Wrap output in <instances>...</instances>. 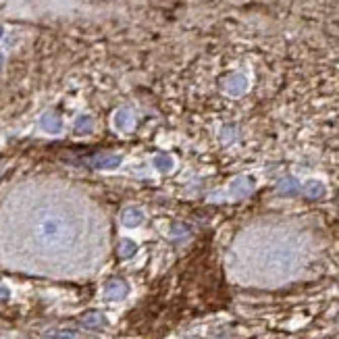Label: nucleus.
<instances>
[{
    "instance_id": "1",
    "label": "nucleus",
    "mask_w": 339,
    "mask_h": 339,
    "mask_svg": "<svg viewBox=\"0 0 339 339\" xmlns=\"http://www.w3.org/2000/svg\"><path fill=\"white\" fill-rule=\"evenodd\" d=\"M106 231L96 208L56 183H25L0 210V254L15 268L73 277L96 268Z\"/></svg>"
},
{
    "instance_id": "2",
    "label": "nucleus",
    "mask_w": 339,
    "mask_h": 339,
    "mask_svg": "<svg viewBox=\"0 0 339 339\" xmlns=\"http://www.w3.org/2000/svg\"><path fill=\"white\" fill-rule=\"evenodd\" d=\"M40 127L46 131V133H61L63 131V123H61V119L54 117L52 112H46L42 119H40Z\"/></svg>"
},
{
    "instance_id": "3",
    "label": "nucleus",
    "mask_w": 339,
    "mask_h": 339,
    "mask_svg": "<svg viewBox=\"0 0 339 339\" xmlns=\"http://www.w3.org/2000/svg\"><path fill=\"white\" fill-rule=\"evenodd\" d=\"M75 127H77L79 133H86V131H90V127H92V121H90L88 117H79L77 121H75Z\"/></svg>"
}]
</instances>
